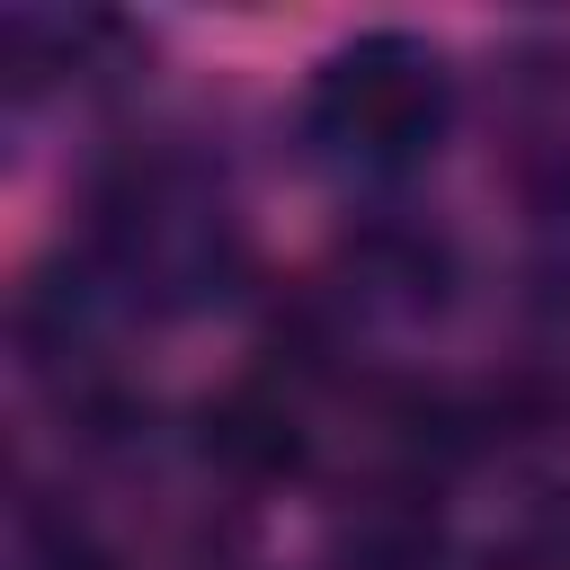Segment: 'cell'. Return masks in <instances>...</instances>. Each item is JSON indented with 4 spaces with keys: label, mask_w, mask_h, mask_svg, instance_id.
I'll use <instances>...</instances> for the list:
<instances>
[{
    "label": "cell",
    "mask_w": 570,
    "mask_h": 570,
    "mask_svg": "<svg viewBox=\"0 0 570 570\" xmlns=\"http://www.w3.org/2000/svg\"><path fill=\"white\" fill-rule=\"evenodd\" d=\"M454 125V71L428 36L374 27L312 62L303 134L338 178H410Z\"/></svg>",
    "instance_id": "6da1fadb"
},
{
    "label": "cell",
    "mask_w": 570,
    "mask_h": 570,
    "mask_svg": "<svg viewBox=\"0 0 570 570\" xmlns=\"http://www.w3.org/2000/svg\"><path fill=\"white\" fill-rule=\"evenodd\" d=\"M232 258H240L232 196L178 151L134 160L98 196V285L125 303H151V312L214 303L232 285Z\"/></svg>",
    "instance_id": "7a4b0ae2"
}]
</instances>
